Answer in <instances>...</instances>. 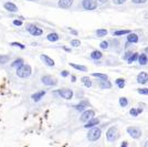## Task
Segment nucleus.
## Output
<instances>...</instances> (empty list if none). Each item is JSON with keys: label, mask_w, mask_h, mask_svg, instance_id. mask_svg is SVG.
<instances>
[{"label": "nucleus", "mask_w": 148, "mask_h": 147, "mask_svg": "<svg viewBox=\"0 0 148 147\" xmlns=\"http://www.w3.org/2000/svg\"><path fill=\"white\" fill-rule=\"evenodd\" d=\"M31 73H32L31 66L26 63H23L21 66H19L17 69V77H20V79H28V77H30Z\"/></svg>", "instance_id": "f257e3e1"}, {"label": "nucleus", "mask_w": 148, "mask_h": 147, "mask_svg": "<svg viewBox=\"0 0 148 147\" xmlns=\"http://www.w3.org/2000/svg\"><path fill=\"white\" fill-rule=\"evenodd\" d=\"M101 135H102V129L93 126L87 133V140L90 142H96L101 137Z\"/></svg>", "instance_id": "f03ea898"}, {"label": "nucleus", "mask_w": 148, "mask_h": 147, "mask_svg": "<svg viewBox=\"0 0 148 147\" xmlns=\"http://www.w3.org/2000/svg\"><path fill=\"white\" fill-rule=\"evenodd\" d=\"M27 31H28L29 33L31 35H33V37H40V35H43V30L41 28H39L38 26H35L33 23H29L27 24Z\"/></svg>", "instance_id": "7ed1b4c3"}, {"label": "nucleus", "mask_w": 148, "mask_h": 147, "mask_svg": "<svg viewBox=\"0 0 148 147\" xmlns=\"http://www.w3.org/2000/svg\"><path fill=\"white\" fill-rule=\"evenodd\" d=\"M41 82L45 86H55L57 84V79H55L52 75H43L41 77Z\"/></svg>", "instance_id": "20e7f679"}, {"label": "nucleus", "mask_w": 148, "mask_h": 147, "mask_svg": "<svg viewBox=\"0 0 148 147\" xmlns=\"http://www.w3.org/2000/svg\"><path fill=\"white\" fill-rule=\"evenodd\" d=\"M117 135H118V131H117V127L116 126H112L107 129L106 132V138L108 142H114V140L117 138Z\"/></svg>", "instance_id": "39448f33"}, {"label": "nucleus", "mask_w": 148, "mask_h": 147, "mask_svg": "<svg viewBox=\"0 0 148 147\" xmlns=\"http://www.w3.org/2000/svg\"><path fill=\"white\" fill-rule=\"evenodd\" d=\"M54 93L59 94L64 100H71V98H73V91L71 89H60V90L55 91Z\"/></svg>", "instance_id": "423d86ee"}, {"label": "nucleus", "mask_w": 148, "mask_h": 147, "mask_svg": "<svg viewBox=\"0 0 148 147\" xmlns=\"http://www.w3.org/2000/svg\"><path fill=\"white\" fill-rule=\"evenodd\" d=\"M127 133L129 134L134 140H137L141 136V131L138 127H135V126H129L127 127Z\"/></svg>", "instance_id": "0eeeda50"}, {"label": "nucleus", "mask_w": 148, "mask_h": 147, "mask_svg": "<svg viewBox=\"0 0 148 147\" xmlns=\"http://www.w3.org/2000/svg\"><path fill=\"white\" fill-rule=\"evenodd\" d=\"M82 6L85 10H94L97 8V1L96 0H83Z\"/></svg>", "instance_id": "6e6552de"}, {"label": "nucleus", "mask_w": 148, "mask_h": 147, "mask_svg": "<svg viewBox=\"0 0 148 147\" xmlns=\"http://www.w3.org/2000/svg\"><path fill=\"white\" fill-rule=\"evenodd\" d=\"M94 115H95V112L93 111V110H87V111H83L82 112V115H81V117L80 119L82 121V122H87L89 119H91L92 117H94Z\"/></svg>", "instance_id": "1a4fd4ad"}, {"label": "nucleus", "mask_w": 148, "mask_h": 147, "mask_svg": "<svg viewBox=\"0 0 148 147\" xmlns=\"http://www.w3.org/2000/svg\"><path fill=\"white\" fill-rule=\"evenodd\" d=\"M3 8L9 11V12H18V6L14 3V2H11V1H6L5 3H3Z\"/></svg>", "instance_id": "9d476101"}, {"label": "nucleus", "mask_w": 148, "mask_h": 147, "mask_svg": "<svg viewBox=\"0 0 148 147\" xmlns=\"http://www.w3.org/2000/svg\"><path fill=\"white\" fill-rule=\"evenodd\" d=\"M40 59L42 60V62L45 64V65H48L49 68H53L54 65H55V62H54V60L53 59H51L49 56H47V54H41L40 56Z\"/></svg>", "instance_id": "9b49d317"}, {"label": "nucleus", "mask_w": 148, "mask_h": 147, "mask_svg": "<svg viewBox=\"0 0 148 147\" xmlns=\"http://www.w3.org/2000/svg\"><path fill=\"white\" fill-rule=\"evenodd\" d=\"M73 1L74 0H59L57 5H59V7L62 8V9H69V8L72 7Z\"/></svg>", "instance_id": "f8f14e48"}, {"label": "nucleus", "mask_w": 148, "mask_h": 147, "mask_svg": "<svg viewBox=\"0 0 148 147\" xmlns=\"http://www.w3.org/2000/svg\"><path fill=\"white\" fill-rule=\"evenodd\" d=\"M44 95H45V91H39V92L33 93V94L31 95V98L33 100V102L38 103V102H40V101L42 100V98Z\"/></svg>", "instance_id": "ddd939ff"}, {"label": "nucleus", "mask_w": 148, "mask_h": 147, "mask_svg": "<svg viewBox=\"0 0 148 147\" xmlns=\"http://www.w3.org/2000/svg\"><path fill=\"white\" fill-rule=\"evenodd\" d=\"M137 82L141 84H145L148 82V73L147 72H141L137 77Z\"/></svg>", "instance_id": "4468645a"}, {"label": "nucleus", "mask_w": 148, "mask_h": 147, "mask_svg": "<svg viewBox=\"0 0 148 147\" xmlns=\"http://www.w3.org/2000/svg\"><path fill=\"white\" fill-rule=\"evenodd\" d=\"M89 105H90L89 102H87V101H84V102H80V104L74 105V108H75L76 111H78V112H83Z\"/></svg>", "instance_id": "2eb2a0df"}, {"label": "nucleus", "mask_w": 148, "mask_h": 147, "mask_svg": "<svg viewBox=\"0 0 148 147\" xmlns=\"http://www.w3.org/2000/svg\"><path fill=\"white\" fill-rule=\"evenodd\" d=\"M60 39V35H57V32H51L47 35V40L50 42H57Z\"/></svg>", "instance_id": "dca6fc26"}, {"label": "nucleus", "mask_w": 148, "mask_h": 147, "mask_svg": "<svg viewBox=\"0 0 148 147\" xmlns=\"http://www.w3.org/2000/svg\"><path fill=\"white\" fill-rule=\"evenodd\" d=\"M23 63H24V61H23V59H21V58L16 59V60L12 61V63H11V68H12V69H18L19 66H21Z\"/></svg>", "instance_id": "f3484780"}, {"label": "nucleus", "mask_w": 148, "mask_h": 147, "mask_svg": "<svg viewBox=\"0 0 148 147\" xmlns=\"http://www.w3.org/2000/svg\"><path fill=\"white\" fill-rule=\"evenodd\" d=\"M99 123V119H93V117H92L91 119H89V121H87V123H86L84 126L86 127V128H91V127H93V126L97 125Z\"/></svg>", "instance_id": "a211bd4d"}, {"label": "nucleus", "mask_w": 148, "mask_h": 147, "mask_svg": "<svg viewBox=\"0 0 148 147\" xmlns=\"http://www.w3.org/2000/svg\"><path fill=\"white\" fill-rule=\"evenodd\" d=\"M70 66L74 68L75 70L82 71V72H86L87 71V68L85 65H81V64H76V63H70Z\"/></svg>", "instance_id": "6ab92c4d"}, {"label": "nucleus", "mask_w": 148, "mask_h": 147, "mask_svg": "<svg viewBox=\"0 0 148 147\" xmlns=\"http://www.w3.org/2000/svg\"><path fill=\"white\" fill-rule=\"evenodd\" d=\"M138 62H139V64L141 65H146L148 63V58L147 56L145 54V53H143V54H141V56H138Z\"/></svg>", "instance_id": "aec40b11"}, {"label": "nucleus", "mask_w": 148, "mask_h": 147, "mask_svg": "<svg viewBox=\"0 0 148 147\" xmlns=\"http://www.w3.org/2000/svg\"><path fill=\"white\" fill-rule=\"evenodd\" d=\"M81 81H82L83 85L86 86V87H91L92 86V81L89 77H83L82 79H81Z\"/></svg>", "instance_id": "412c9836"}, {"label": "nucleus", "mask_w": 148, "mask_h": 147, "mask_svg": "<svg viewBox=\"0 0 148 147\" xmlns=\"http://www.w3.org/2000/svg\"><path fill=\"white\" fill-rule=\"evenodd\" d=\"M127 41L129 42V43H136V42H138V37H137V35H135V33H130V35L127 37Z\"/></svg>", "instance_id": "4be33fe9"}, {"label": "nucleus", "mask_w": 148, "mask_h": 147, "mask_svg": "<svg viewBox=\"0 0 148 147\" xmlns=\"http://www.w3.org/2000/svg\"><path fill=\"white\" fill-rule=\"evenodd\" d=\"M102 52L101 51H97V50H95V51H93L91 53V58L93 59V60H99V59H101L102 58Z\"/></svg>", "instance_id": "5701e85b"}, {"label": "nucleus", "mask_w": 148, "mask_h": 147, "mask_svg": "<svg viewBox=\"0 0 148 147\" xmlns=\"http://www.w3.org/2000/svg\"><path fill=\"white\" fill-rule=\"evenodd\" d=\"M93 77H95L96 79H101V80H103V81H105V80H108V77L104 74V73H93L92 74Z\"/></svg>", "instance_id": "b1692460"}, {"label": "nucleus", "mask_w": 148, "mask_h": 147, "mask_svg": "<svg viewBox=\"0 0 148 147\" xmlns=\"http://www.w3.org/2000/svg\"><path fill=\"white\" fill-rule=\"evenodd\" d=\"M10 61V56L6 54H1L0 56V64H6Z\"/></svg>", "instance_id": "393cba45"}, {"label": "nucleus", "mask_w": 148, "mask_h": 147, "mask_svg": "<svg viewBox=\"0 0 148 147\" xmlns=\"http://www.w3.org/2000/svg\"><path fill=\"white\" fill-rule=\"evenodd\" d=\"M143 112V108H132L130 111H129V114L132 115V116H137V115H139L141 113Z\"/></svg>", "instance_id": "a878e982"}, {"label": "nucleus", "mask_w": 148, "mask_h": 147, "mask_svg": "<svg viewBox=\"0 0 148 147\" xmlns=\"http://www.w3.org/2000/svg\"><path fill=\"white\" fill-rule=\"evenodd\" d=\"M115 83L118 85L120 89H123V87L125 86V80H124V79H116Z\"/></svg>", "instance_id": "bb28decb"}, {"label": "nucleus", "mask_w": 148, "mask_h": 147, "mask_svg": "<svg viewBox=\"0 0 148 147\" xmlns=\"http://www.w3.org/2000/svg\"><path fill=\"white\" fill-rule=\"evenodd\" d=\"M99 86L103 87V89H111L112 84H111V82H107V80H105V82H101L99 83Z\"/></svg>", "instance_id": "cd10ccee"}, {"label": "nucleus", "mask_w": 148, "mask_h": 147, "mask_svg": "<svg viewBox=\"0 0 148 147\" xmlns=\"http://www.w3.org/2000/svg\"><path fill=\"white\" fill-rule=\"evenodd\" d=\"M128 100H127L126 98H120V105L122 106V107H125V106H127L128 105Z\"/></svg>", "instance_id": "c85d7f7f"}, {"label": "nucleus", "mask_w": 148, "mask_h": 147, "mask_svg": "<svg viewBox=\"0 0 148 147\" xmlns=\"http://www.w3.org/2000/svg\"><path fill=\"white\" fill-rule=\"evenodd\" d=\"M96 35H99V37H105L107 35V30L106 29H99L96 31Z\"/></svg>", "instance_id": "c756f323"}, {"label": "nucleus", "mask_w": 148, "mask_h": 147, "mask_svg": "<svg viewBox=\"0 0 148 147\" xmlns=\"http://www.w3.org/2000/svg\"><path fill=\"white\" fill-rule=\"evenodd\" d=\"M137 59H138V53H133L132 56L128 58V63L134 62V61H136Z\"/></svg>", "instance_id": "7c9ffc66"}, {"label": "nucleus", "mask_w": 148, "mask_h": 147, "mask_svg": "<svg viewBox=\"0 0 148 147\" xmlns=\"http://www.w3.org/2000/svg\"><path fill=\"white\" fill-rule=\"evenodd\" d=\"M128 32H130L129 30H120V31H115L113 32L114 35H127Z\"/></svg>", "instance_id": "2f4dec72"}, {"label": "nucleus", "mask_w": 148, "mask_h": 147, "mask_svg": "<svg viewBox=\"0 0 148 147\" xmlns=\"http://www.w3.org/2000/svg\"><path fill=\"white\" fill-rule=\"evenodd\" d=\"M71 45H72V47H74V48H78V47L81 45V41L78 40V39H74V40H72V41H71Z\"/></svg>", "instance_id": "473e14b6"}, {"label": "nucleus", "mask_w": 148, "mask_h": 147, "mask_svg": "<svg viewBox=\"0 0 148 147\" xmlns=\"http://www.w3.org/2000/svg\"><path fill=\"white\" fill-rule=\"evenodd\" d=\"M10 45H11V47H18V48H20L21 50H23L24 48H26L23 44L19 43V42H11V43H10Z\"/></svg>", "instance_id": "72a5a7b5"}, {"label": "nucleus", "mask_w": 148, "mask_h": 147, "mask_svg": "<svg viewBox=\"0 0 148 147\" xmlns=\"http://www.w3.org/2000/svg\"><path fill=\"white\" fill-rule=\"evenodd\" d=\"M12 24H14V27H21L22 24H23V21H22V20H18V19H16V20L12 21Z\"/></svg>", "instance_id": "f704fd0d"}, {"label": "nucleus", "mask_w": 148, "mask_h": 147, "mask_svg": "<svg viewBox=\"0 0 148 147\" xmlns=\"http://www.w3.org/2000/svg\"><path fill=\"white\" fill-rule=\"evenodd\" d=\"M137 92L141 95H148V89H138Z\"/></svg>", "instance_id": "c9c22d12"}, {"label": "nucleus", "mask_w": 148, "mask_h": 147, "mask_svg": "<svg viewBox=\"0 0 148 147\" xmlns=\"http://www.w3.org/2000/svg\"><path fill=\"white\" fill-rule=\"evenodd\" d=\"M99 47H101V49H107V48H108V42L102 41L101 42V44H99Z\"/></svg>", "instance_id": "e433bc0d"}, {"label": "nucleus", "mask_w": 148, "mask_h": 147, "mask_svg": "<svg viewBox=\"0 0 148 147\" xmlns=\"http://www.w3.org/2000/svg\"><path fill=\"white\" fill-rule=\"evenodd\" d=\"M127 0H113V2L115 5H123L124 2H126Z\"/></svg>", "instance_id": "4c0bfd02"}, {"label": "nucleus", "mask_w": 148, "mask_h": 147, "mask_svg": "<svg viewBox=\"0 0 148 147\" xmlns=\"http://www.w3.org/2000/svg\"><path fill=\"white\" fill-rule=\"evenodd\" d=\"M61 75L63 77H69V75H70V72H69V71H62V72H61Z\"/></svg>", "instance_id": "58836bf2"}, {"label": "nucleus", "mask_w": 148, "mask_h": 147, "mask_svg": "<svg viewBox=\"0 0 148 147\" xmlns=\"http://www.w3.org/2000/svg\"><path fill=\"white\" fill-rule=\"evenodd\" d=\"M134 3H145L147 0H132Z\"/></svg>", "instance_id": "ea45409f"}, {"label": "nucleus", "mask_w": 148, "mask_h": 147, "mask_svg": "<svg viewBox=\"0 0 148 147\" xmlns=\"http://www.w3.org/2000/svg\"><path fill=\"white\" fill-rule=\"evenodd\" d=\"M127 145H128L127 142H123V143H122V147H125V146H127Z\"/></svg>", "instance_id": "a19ab883"}, {"label": "nucleus", "mask_w": 148, "mask_h": 147, "mask_svg": "<svg viewBox=\"0 0 148 147\" xmlns=\"http://www.w3.org/2000/svg\"><path fill=\"white\" fill-rule=\"evenodd\" d=\"M99 1L101 2V3H106V2L108 1V0H99Z\"/></svg>", "instance_id": "79ce46f5"}, {"label": "nucleus", "mask_w": 148, "mask_h": 147, "mask_svg": "<svg viewBox=\"0 0 148 147\" xmlns=\"http://www.w3.org/2000/svg\"><path fill=\"white\" fill-rule=\"evenodd\" d=\"M63 49H64V50H65V51H66V52H71V50H70V49H69V48H65V47H64Z\"/></svg>", "instance_id": "37998d69"}, {"label": "nucleus", "mask_w": 148, "mask_h": 147, "mask_svg": "<svg viewBox=\"0 0 148 147\" xmlns=\"http://www.w3.org/2000/svg\"><path fill=\"white\" fill-rule=\"evenodd\" d=\"M71 33H73V35H78V32L76 31H74V30H72V32Z\"/></svg>", "instance_id": "c03bdc74"}, {"label": "nucleus", "mask_w": 148, "mask_h": 147, "mask_svg": "<svg viewBox=\"0 0 148 147\" xmlns=\"http://www.w3.org/2000/svg\"><path fill=\"white\" fill-rule=\"evenodd\" d=\"M75 80H76V79H75V77H72V82H75Z\"/></svg>", "instance_id": "a18cd8bd"}, {"label": "nucleus", "mask_w": 148, "mask_h": 147, "mask_svg": "<svg viewBox=\"0 0 148 147\" xmlns=\"http://www.w3.org/2000/svg\"><path fill=\"white\" fill-rule=\"evenodd\" d=\"M145 146H148V142L147 143H145Z\"/></svg>", "instance_id": "49530a36"}, {"label": "nucleus", "mask_w": 148, "mask_h": 147, "mask_svg": "<svg viewBox=\"0 0 148 147\" xmlns=\"http://www.w3.org/2000/svg\"><path fill=\"white\" fill-rule=\"evenodd\" d=\"M28 1H38V0H28Z\"/></svg>", "instance_id": "de8ad7c7"}]
</instances>
